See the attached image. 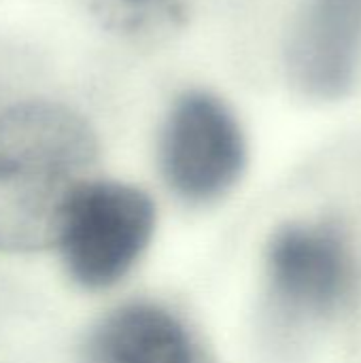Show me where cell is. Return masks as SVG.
<instances>
[{"label": "cell", "instance_id": "obj_1", "mask_svg": "<svg viewBox=\"0 0 361 363\" xmlns=\"http://www.w3.org/2000/svg\"><path fill=\"white\" fill-rule=\"evenodd\" d=\"M98 138L77 111L30 100L0 115V251L57 240L64 213L89 181Z\"/></svg>", "mask_w": 361, "mask_h": 363}, {"label": "cell", "instance_id": "obj_2", "mask_svg": "<svg viewBox=\"0 0 361 363\" xmlns=\"http://www.w3.org/2000/svg\"><path fill=\"white\" fill-rule=\"evenodd\" d=\"M153 223L155 208L145 191L87 181L70 200L57 234L68 274L87 289L117 283L145 251Z\"/></svg>", "mask_w": 361, "mask_h": 363}, {"label": "cell", "instance_id": "obj_3", "mask_svg": "<svg viewBox=\"0 0 361 363\" xmlns=\"http://www.w3.org/2000/svg\"><path fill=\"white\" fill-rule=\"evenodd\" d=\"M245 162V136L226 102L198 89L177 98L162 130L160 164L181 198H219L240 179Z\"/></svg>", "mask_w": 361, "mask_h": 363}, {"label": "cell", "instance_id": "obj_4", "mask_svg": "<svg viewBox=\"0 0 361 363\" xmlns=\"http://www.w3.org/2000/svg\"><path fill=\"white\" fill-rule=\"evenodd\" d=\"M270 294L302 319H330L343 308L353 285V259L338 230L323 223L281 228L266 253Z\"/></svg>", "mask_w": 361, "mask_h": 363}, {"label": "cell", "instance_id": "obj_5", "mask_svg": "<svg viewBox=\"0 0 361 363\" xmlns=\"http://www.w3.org/2000/svg\"><path fill=\"white\" fill-rule=\"evenodd\" d=\"M360 68L361 0H306L287 43L291 85L315 100H338Z\"/></svg>", "mask_w": 361, "mask_h": 363}, {"label": "cell", "instance_id": "obj_6", "mask_svg": "<svg viewBox=\"0 0 361 363\" xmlns=\"http://www.w3.org/2000/svg\"><path fill=\"white\" fill-rule=\"evenodd\" d=\"M81 363H215L170 311L134 302L111 313L87 338Z\"/></svg>", "mask_w": 361, "mask_h": 363}, {"label": "cell", "instance_id": "obj_7", "mask_svg": "<svg viewBox=\"0 0 361 363\" xmlns=\"http://www.w3.org/2000/svg\"><path fill=\"white\" fill-rule=\"evenodd\" d=\"M83 6L104 32L138 47L170 40L191 15V0H83Z\"/></svg>", "mask_w": 361, "mask_h": 363}]
</instances>
